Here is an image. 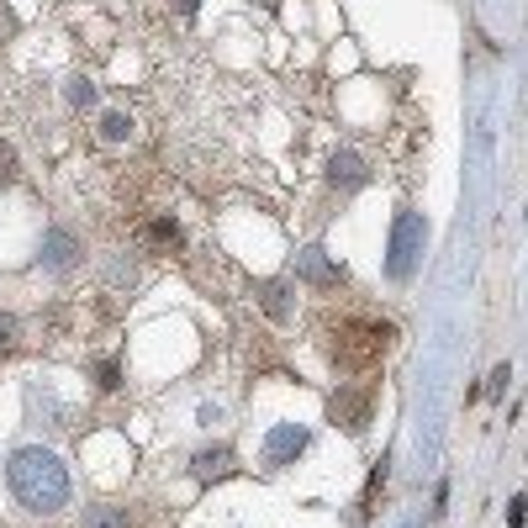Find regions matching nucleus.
<instances>
[{"label":"nucleus","instance_id":"nucleus-1","mask_svg":"<svg viewBox=\"0 0 528 528\" xmlns=\"http://www.w3.org/2000/svg\"><path fill=\"white\" fill-rule=\"evenodd\" d=\"M6 476H11L16 502L32 507V513H59L69 502V476H64L59 455H48V449H16Z\"/></svg>","mask_w":528,"mask_h":528},{"label":"nucleus","instance_id":"nucleus-2","mask_svg":"<svg viewBox=\"0 0 528 528\" xmlns=\"http://www.w3.org/2000/svg\"><path fill=\"white\" fill-rule=\"evenodd\" d=\"M423 243H428L423 217H418V212H402V217L391 222V254H386V275H391V280H407L412 270H418V259H423Z\"/></svg>","mask_w":528,"mask_h":528},{"label":"nucleus","instance_id":"nucleus-3","mask_svg":"<svg viewBox=\"0 0 528 528\" xmlns=\"http://www.w3.org/2000/svg\"><path fill=\"white\" fill-rule=\"evenodd\" d=\"M301 449H307V428H296V423H280L270 433V444H264V455H270V465H291Z\"/></svg>","mask_w":528,"mask_h":528},{"label":"nucleus","instance_id":"nucleus-4","mask_svg":"<svg viewBox=\"0 0 528 528\" xmlns=\"http://www.w3.org/2000/svg\"><path fill=\"white\" fill-rule=\"evenodd\" d=\"M296 275L312 280V286H338V280H344V270H338V264H328L323 249H301V254H296Z\"/></svg>","mask_w":528,"mask_h":528},{"label":"nucleus","instance_id":"nucleus-5","mask_svg":"<svg viewBox=\"0 0 528 528\" xmlns=\"http://www.w3.org/2000/svg\"><path fill=\"white\" fill-rule=\"evenodd\" d=\"M333 418L344 423L349 433H360V428L370 423V396H365V391H338V396H333Z\"/></svg>","mask_w":528,"mask_h":528},{"label":"nucleus","instance_id":"nucleus-6","mask_svg":"<svg viewBox=\"0 0 528 528\" xmlns=\"http://www.w3.org/2000/svg\"><path fill=\"white\" fill-rule=\"evenodd\" d=\"M365 159L360 154H333V169H328V180L338 185V191H354V185H365Z\"/></svg>","mask_w":528,"mask_h":528},{"label":"nucleus","instance_id":"nucleus-7","mask_svg":"<svg viewBox=\"0 0 528 528\" xmlns=\"http://www.w3.org/2000/svg\"><path fill=\"white\" fill-rule=\"evenodd\" d=\"M228 470H233L228 449H201V455H196V476L201 481H217V476H228Z\"/></svg>","mask_w":528,"mask_h":528},{"label":"nucleus","instance_id":"nucleus-8","mask_svg":"<svg viewBox=\"0 0 528 528\" xmlns=\"http://www.w3.org/2000/svg\"><path fill=\"white\" fill-rule=\"evenodd\" d=\"M43 259L53 264V270H69V264H74V238H69V233H48Z\"/></svg>","mask_w":528,"mask_h":528},{"label":"nucleus","instance_id":"nucleus-9","mask_svg":"<svg viewBox=\"0 0 528 528\" xmlns=\"http://www.w3.org/2000/svg\"><path fill=\"white\" fill-rule=\"evenodd\" d=\"M85 528H127V507H96L85 518Z\"/></svg>","mask_w":528,"mask_h":528},{"label":"nucleus","instance_id":"nucleus-10","mask_svg":"<svg viewBox=\"0 0 528 528\" xmlns=\"http://www.w3.org/2000/svg\"><path fill=\"white\" fill-rule=\"evenodd\" d=\"M127 132H132V122L122 117V111H106V117H101V138H106V143H122Z\"/></svg>","mask_w":528,"mask_h":528},{"label":"nucleus","instance_id":"nucleus-11","mask_svg":"<svg viewBox=\"0 0 528 528\" xmlns=\"http://www.w3.org/2000/svg\"><path fill=\"white\" fill-rule=\"evenodd\" d=\"M259 307L270 317H286V286H259Z\"/></svg>","mask_w":528,"mask_h":528},{"label":"nucleus","instance_id":"nucleus-12","mask_svg":"<svg viewBox=\"0 0 528 528\" xmlns=\"http://www.w3.org/2000/svg\"><path fill=\"white\" fill-rule=\"evenodd\" d=\"M11 180H16V154L0 143V185H11Z\"/></svg>","mask_w":528,"mask_h":528},{"label":"nucleus","instance_id":"nucleus-13","mask_svg":"<svg viewBox=\"0 0 528 528\" xmlns=\"http://www.w3.org/2000/svg\"><path fill=\"white\" fill-rule=\"evenodd\" d=\"M523 518H528V497H513V502H507V523L523 528Z\"/></svg>","mask_w":528,"mask_h":528},{"label":"nucleus","instance_id":"nucleus-14","mask_svg":"<svg viewBox=\"0 0 528 528\" xmlns=\"http://www.w3.org/2000/svg\"><path fill=\"white\" fill-rule=\"evenodd\" d=\"M11 344H16V323H11V317H6V312H0V354H6Z\"/></svg>","mask_w":528,"mask_h":528},{"label":"nucleus","instance_id":"nucleus-15","mask_svg":"<svg viewBox=\"0 0 528 528\" xmlns=\"http://www.w3.org/2000/svg\"><path fill=\"white\" fill-rule=\"evenodd\" d=\"M507 381H513V370H507V365H497V370H492V386H486V391H492V396H502V391H507Z\"/></svg>","mask_w":528,"mask_h":528},{"label":"nucleus","instance_id":"nucleus-16","mask_svg":"<svg viewBox=\"0 0 528 528\" xmlns=\"http://www.w3.org/2000/svg\"><path fill=\"white\" fill-rule=\"evenodd\" d=\"M154 238H164V243H175V238H180V228H175V222H159V228H154Z\"/></svg>","mask_w":528,"mask_h":528},{"label":"nucleus","instance_id":"nucleus-17","mask_svg":"<svg viewBox=\"0 0 528 528\" xmlns=\"http://www.w3.org/2000/svg\"><path fill=\"white\" fill-rule=\"evenodd\" d=\"M407 528H418V523H407Z\"/></svg>","mask_w":528,"mask_h":528}]
</instances>
